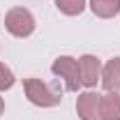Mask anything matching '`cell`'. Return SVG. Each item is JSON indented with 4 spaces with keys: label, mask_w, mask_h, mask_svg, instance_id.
<instances>
[{
    "label": "cell",
    "mask_w": 120,
    "mask_h": 120,
    "mask_svg": "<svg viewBox=\"0 0 120 120\" xmlns=\"http://www.w3.org/2000/svg\"><path fill=\"white\" fill-rule=\"evenodd\" d=\"M23 90H26V97L35 106H42V109H49V106L60 104L62 95H60L56 88H51L49 83H44L42 79H26L23 81Z\"/></svg>",
    "instance_id": "6da1fadb"
},
{
    "label": "cell",
    "mask_w": 120,
    "mask_h": 120,
    "mask_svg": "<svg viewBox=\"0 0 120 120\" xmlns=\"http://www.w3.org/2000/svg\"><path fill=\"white\" fill-rule=\"evenodd\" d=\"M5 28L14 37H28L35 30V16L30 14L26 7H14L5 16Z\"/></svg>",
    "instance_id": "7a4b0ae2"
},
{
    "label": "cell",
    "mask_w": 120,
    "mask_h": 120,
    "mask_svg": "<svg viewBox=\"0 0 120 120\" xmlns=\"http://www.w3.org/2000/svg\"><path fill=\"white\" fill-rule=\"evenodd\" d=\"M53 74L65 81V88L67 90H79V83H81V74H79V60L69 58V56H60L56 62H53Z\"/></svg>",
    "instance_id": "3957f363"
},
{
    "label": "cell",
    "mask_w": 120,
    "mask_h": 120,
    "mask_svg": "<svg viewBox=\"0 0 120 120\" xmlns=\"http://www.w3.org/2000/svg\"><path fill=\"white\" fill-rule=\"evenodd\" d=\"M102 95L97 92H83L79 95L76 99V111H79V118L81 120H102V106H99Z\"/></svg>",
    "instance_id": "277c9868"
},
{
    "label": "cell",
    "mask_w": 120,
    "mask_h": 120,
    "mask_svg": "<svg viewBox=\"0 0 120 120\" xmlns=\"http://www.w3.org/2000/svg\"><path fill=\"white\" fill-rule=\"evenodd\" d=\"M79 74H81V83L86 88L97 86V81L102 79V62L95 56H83L79 58Z\"/></svg>",
    "instance_id": "5b68a950"
},
{
    "label": "cell",
    "mask_w": 120,
    "mask_h": 120,
    "mask_svg": "<svg viewBox=\"0 0 120 120\" xmlns=\"http://www.w3.org/2000/svg\"><path fill=\"white\" fill-rule=\"evenodd\" d=\"M102 83L109 92H120V58H111L102 67Z\"/></svg>",
    "instance_id": "8992f818"
},
{
    "label": "cell",
    "mask_w": 120,
    "mask_h": 120,
    "mask_svg": "<svg viewBox=\"0 0 120 120\" xmlns=\"http://www.w3.org/2000/svg\"><path fill=\"white\" fill-rule=\"evenodd\" d=\"M99 106H102V120H120V95L118 92L102 95Z\"/></svg>",
    "instance_id": "52a82bcc"
},
{
    "label": "cell",
    "mask_w": 120,
    "mask_h": 120,
    "mask_svg": "<svg viewBox=\"0 0 120 120\" xmlns=\"http://www.w3.org/2000/svg\"><path fill=\"white\" fill-rule=\"evenodd\" d=\"M90 9L99 19H113L120 14V0H90Z\"/></svg>",
    "instance_id": "ba28073f"
},
{
    "label": "cell",
    "mask_w": 120,
    "mask_h": 120,
    "mask_svg": "<svg viewBox=\"0 0 120 120\" xmlns=\"http://www.w3.org/2000/svg\"><path fill=\"white\" fill-rule=\"evenodd\" d=\"M56 7L67 16H76L86 9V0H56Z\"/></svg>",
    "instance_id": "9c48e42d"
},
{
    "label": "cell",
    "mask_w": 120,
    "mask_h": 120,
    "mask_svg": "<svg viewBox=\"0 0 120 120\" xmlns=\"http://www.w3.org/2000/svg\"><path fill=\"white\" fill-rule=\"evenodd\" d=\"M12 86H14V74H12V69L0 62V90H9Z\"/></svg>",
    "instance_id": "30bf717a"
},
{
    "label": "cell",
    "mask_w": 120,
    "mask_h": 120,
    "mask_svg": "<svg viewBox=\"0 0 120 120\" xmlns=\"http://www.w3.org/2000/svg\"><path fill=\"white\" fill-rule=\"evenodd\" d=\"M2 111H5V102H2V97H0V116H2Z\"/></svg>",
    "instance_id": "8fae6325"
}]
</instances>
